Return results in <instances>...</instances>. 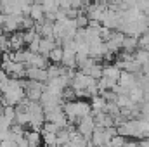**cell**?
<instances>
[{
    "mask_svg": "<svg viewBox=\"0 0 149 147\" xmlns=\"http://www.w3.org/2000/svg\"><path fill=\"white\" fill-rule=\"evenodd\" d=\"M63 109L66 112V118L70 123H76L80 118L92 114V106L85 101H68V102H64Z\"/></svg>",
    "mask_w": 149,
    "mask_h": 147,
    "instance_id": "6da1fadb",
    "label": "cell"
},
{
    "mask_svg": "<svg viewBox=\"0 0 149 147\" xmlns=\"http://www.w3.org/2000/svg\"><path fill=\"white\" fill-rule=\"evenodd\" d=\"M95 128H97V125H95L94 114H87V116H83V118H80V119L76 121V130H78V133H81L85 139H90L92 133L95 132Z\"/></svg>",
    "mask_w": 149,
    "mask_h": 147,
    "instance_id": "7a4b0ae2",
    "label": "cell"
},
{
    "mask_svg": "<svg viewBox=\"0 0 149 147\" xmlns=\"http://www.w3.org/2000/svg\"><path fill=\"white\" fill-rule=\"evenodd\" d=\"M24 92L30 101H40L42 94L45 92V83L35 80H24Z\"/></svg>",
    "mask_w": 149,
    "mask_h": 147,
    "instance_id": "3957f363",
    "label": "cell"
},
{
    "mask_svg": "<svg viewBox=\"0 0 149 147\" xmlns=\"http://www.w3.org/2000/svg\"><path fill=\"white\" fill-rule=\"evenodd\" d=\"M54 23L56 21H50V19H42L40 23H37L35 30L42 38H54Z\"/></svg>",
    "mask_w": 149,
    "mask_h": 147,
    "instance_id": "277c9868",
    "label": "cell"
},
{
    "mask_svg": "<svg viewBox=\"0 0 149 147\" xmlns=\"http://www.w3.org/2000/svg\"><path fill=\"white\" fill-rule=\"evenodd\" d=\"M26 80H35V81H47L49 73L43 68H35V66H26Z\"/></svg>",
    "mask_w": 149,
    "mask_h": 147,
    "instance_id": "5b68a950",
    "label": "cell"
},
{
    "mask_svg": "<svg viewBox=\"0 0 149 147\" xmlns=\"http://www.w3.org/2000/svg\"><path fill=\"white\" fill-rule=\"evenodd\" d=\"M10 52H17V50H23L26 42H24V33L23 31H16V33H10Z\"/></svg>",
    "mask_w": 149,
    "mask_h": 147,
    "instance_id": "8992f818",
    "label": "cell"
},
{
    "mask_svg": "<svg viewBox=\"0 0 149 147\" xmlns=\"http://www.w3.org/2000/svg\"><path fill=\"white\" fill-rule=\"evenodd\" d=\"M56 47H59L57 42H56V38H42V40H40V50H38V54L49 57V54H50Z\"/></svg>",
    "mask_w": 149,
    "mask_h": 147,
    "instance_id": "52a82bcc",
    "label": "cell"
},
{
    "mask_svg": "<svg viewBox=\"0 0 149 147\" xmlns=\"http://www.w3.org/2000/svg\"><path fill=\"white\" fill-rule=\"evenodd\" d=\"M24 135H26V139H28V142H30V147H40L43 144V140H42V132L30 130V132H26Z\"/></svg>",
    "mask_w": 149,
    "mask_h": 147,
    "instance_id": "ba28073f",
    "label": "cell"
},
{
    "mask_svg": "<svg viewBox=\"0 0 149 147\" xmlns=\"http://www.w3.org/2000/svg\"><path fill=\"white\" fill-rule=\"evenodd\" d=\"M30 16H31V19L35 23H40L42 19H45V10H43V7L40 3H33L31 9H30Z\"/></svg>",
    "mask_w": 149,
    "mask_h": 147,
    "instance_id": "9c48e42d",
    "label": "cell"
},
{
    "mask_svg": "<svg viewBox=\"0 0 149 147\" xmlns=\"http://www.w3.org/2000/svg\"><path fill=\"white\" fill-rule=\"evenodd\" d=\"M64 68H70V69H74L78 68V62H76V54L74 52H66L64 50V57H63V62H61Z\"/></svg>",
    "mask_w": 149,
    "mask_h": 147,
    "instance_id": "30bf717a",
    "label": "cell"
},
{
    "mask_svg": "<svg viewBox=\"0 0 149 147\" xmlns=\"http://www.w3.org/2000/svg\"><path fill=\"white\" fill-rule=\"evenodd\" d=\"M104 76L114 80V81H120V76H121V69L118 66H104Z\"/></svg>",
    "mask_w": 149,
    "mask_h": 147,
    "instance_id": "8fae6325",
    "label": "cell"
},
{
    "mask_svg": "<svg viewBox=\"0 0 149 147\" xmlns=\"http://www.w3.org/2000/svg\"><path fill=\"white\" fill-rule=\"evenodd\" d=\"M42 140H43L45 147H57V133L42 132Z\"/></svg>",
    "mask_w": 149,
    "mask_h": 147,
    "instance_id": "7c38bea8",
    "label": "cell"
},
{
    "mask_svg": "<svg viewBox=\"0 0 149 147\" xmlns=\"http://www.w3.org/2000/svg\"><path fill=\"white\" fill-rule=\"evenodd\" d=\"M63 57H64V50H63V47H56V49L49 54V61L54 62V64H61V62H63Z\"/></svg>",
    "mask_w": 149,
    "mask_h": 147,
    "instance_id": "4fadbf2b",
    "label": "cell"
},
{
    "mask_svg": "<svg viewBox=\"0 0 149 147\" xmlns=\"http://www.w3.org/2000/svg\"><path fill=\"white\" fill-rule=\"evenodd\" d=\"M70 139H71V132H70L68 128H63V130L57 133V147L68 146V144H70Z\"/></svg>",
    "mask_w": 149,
    "mask_h": 147,
    "instance_id": "5bb4252c",
    "label": "cell"
},
{
    "mask_svg": "<svg viewBox=\"0 0 149 147\" xmlns=\"http://www.w3.org/2000/svg\"><path fill=\"white\" fill-rule=\"evenodd\" d=\"M74 21H76V26H78V28H87V26L90 24V19H88V16H87L83 10H80V14L76 16Z\"/></svg>",
    "mask_w": 149,
    "mask_h": 147,
    "instance_id": "9a60e30c",
    "label": "cell"
},
{
    "mask_svg": "<svg viewBox=\"0 0 149 147\" xmlns=\"http://www.w3.org/2000/svg\"><path fill=\"white\" fill-rule=\"evenodd\" d=\"M35 26H37V23L31 19V16H23V21H21V31L33 30Z\"/></svg>",
    "mask_w": 149,
    "mask_h": 147,
    "instance_id": "2e32d148",
    "label": "cell"
},
{
    "mask_svg": "<svg viewBox=\"0 0 149 147\" xmlns=\"http://www.w3.org/2000/svg\"><path fill=\"white\" fill-rule=\"evenodd\" d=\"M0 49H2V52H3V54L10 52V38H9L7 33L0 35Z\"/></svg>",
    "mask_w": 149,
    "mask_h": 147,
    "instance_id": "e0dca14e",
    "label": "cell"
},
{
    "mask_svg": "<svg viewBox=\"0 0 149 147\" xmlns=\"http://www.w3.org/2000/svg\"><path fill=\"white\" fill-rule=\"evenodd\" d=\"M23 33H24V42H26V45H30V43L38 37V33H37L35 28H33V30H26V31H23Z\"/></svg>",
    "mask_w": 149,
    "mask_h": 147,
    "instance_id": "ac0fdd59",
    "label": "cell"
},
{
    "mask_svg": "<svg viewBox=\"0 0 149 147\" xmlns=\"http://www.w3.org/2000/svg\"><path fill=\"white\" fill-rule=\"evenodd\" d=\"M9 74H7V71L3 69V68H0V83H2V87H5V83L9 81Z\"/></svg>",
    "mask_w": 149,
    "mask_h": 147,
    "instance_id": "d6986e66",
    "label": "cell"
},
{
    "mask_svg": "<svg viewBox=\"0 0 149 147\" xmlns=\"http://www.w3.org/2000/svg\"><path fill=\"white\" fill-rule=\"evenodd\" d=\"M59 2V7L61 9H73V0H57Z\"/></svg>",
    "mask_w": 149,
    "mask_h": 147,
    "instance_id": "ffe728a7",
    "label": "cell"
},
{
    "mask_svg": "<svg viewBox=\"0 0 149 147\" xmlns=\"http://www.w3.org/2000/svg\"><path fill=\"white\" fill-rule=\"evenodd\" d=\"M0 35H3V28L2 26H0Z\"/></svg>",
    "mask_w": 149,
    "mask_h": 147,
    "instance_id": "44dd1931",
    "label": "cell"
},
{
    "mask_svg": "<svg viewBox=\"0 0 149 147\" xmlns=\"http://www.w3.org/2000/svg\"><path fill=\"white\" fill-rule=\"evenodd\" d=\"M2 55H3V52H2V49H0V61H2Z\"/></svg>",
    "mask_w": 149,
    "mask_h": 147,
    "instance_id": "7402d4cb",
    "label": "cell"
}]
</instances>
